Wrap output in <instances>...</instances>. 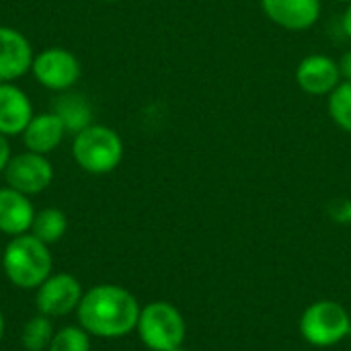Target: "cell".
<instances>
[{
    "mask_svg": "<svg viewBox=\"0 0 351 351\" xmlns=\"http://www.w3.org/2000/svg\"><path fill=\"white\" fill-rule=\"evenodd\" d=\"M339 2H346V4H350L351 0H339Z\"/></svg>",
    "mask_w": 351,
    "mask_h": 351,
    "instance_id": "cell-27",
    "label": "cell"
},
{
    "mask_svg": "<svg viewBox=\"0 0 351 351\" xmlns=\"http://www.w3.org/2000/svg\"><path fill=\"white\" fill-rule=\"evenodd\" d=\"M68 228V220L66 214L58 208H45L41 212L35 214L33 224H31V234L35 239H39L45 245L58 243Z\"/></svg>",
    "mask_w": 351,
    "mask_h": 351,
    "instance_id": "cell-16",
    "label": "cell"
},
{
    "mask_svg": "<svg viewBox=\"0 0 351 351\" xmlns=\"http://www.w3.org/2000/svg\"><path fill=\"white\" fill-rule=\"evenodd\" d=\"M82 300V286L70 274L49 276L39 288L35 296V304L39 315L45 317H64L78 308Z\"/></svg>",
    "mask_w": 351,
    "mask_h": 351,
    "instance_id": "cell-8",
    "label": "cell"
},
{
    "mask_svg": "<svg viewBox=\"0 0 351 351\" xmlns=\"http://www.w3.org/2000/svg\"><path fill=\"white\" fill-rule=\"evenodd\" d=\"M263 14L282 29L306 31L321 19V0H261Z\"/></svg>",
    "mask_w": 351,
    "mask_h": 351,
    "instance_id": "cell-10",
    "label": "cell"
},
{
    "mask_svg": "<svg viewBox=\"0 0 351 351\" xmlns=\"http://www.w3.org/2000/svg\"><path fill=\"white\" fill-rule=\"evenodd\" d=\"M2 269L16 288H39L51 276V253L33 234H19L4 249Z\"/></svg>",
    "mask_w": 351,
    "mask_h": 351,
    "instance_id": "cell-2",
    "label": "cell"
},
{
    "mask_svg": "<svg viewBox=\"0 0 351 351\" xmlns=\"http://www.w3.org/2000/svg\"><path fill=\"white\" fill-rule=\"evenodd\" d=\"M51 113L64 123V130L74 136L86 130L88 125H93V107L86 101V97L80 93L64 90V95H60L53 101Z\"/></svg>",
    "mask_w": 351,
    "mask_h": 351,
    "instance_id": "cell-15",
    "label": "cell"
},
{
    "mask_svg": "<svg viewBox=\"0 0 351 351\" xmlns=\"http://www.w3.org/2000/svg\"><path fill=\"white\" fill-rule=\"evenodd\" d=\"M76 311L80 327L88 335L117 339L136 329L142 308L125 288L101 284L82 294Z\"/></svg>",
    "mask_w": 351,
    "mask_h": 351,
    "instance_id": "cell-1",
    "label": "cell"
},
{
    "mask_svg": "<svg viewBox=\"0 0 351 351\" xmlns=\"http://www.w3.org/2000/svg\"><path fill=\"white\" fill-rule=\"evenodd\" d=\"M341 27H343V33L351 39V2L348 4L346 12H343V19H341Z\"/></svg>",
    "mask_w": 351,
    "mask_h": 351,
    "instance_id": "cell-23",
    "label": "cell"
},
{
    "mask_svg": "<svg viewBox=\"0 0 351 351\" xmlns=\"http://www.w3.org/2000/svg\"><path fill=\"white\" fill-rule=\"evenodd\" d=\"M31 72L35 80L49 90H70L80 78L78 58L64 47H47L33 58Z\"/></svg>",
    "mask_w": 351,
    "mask_h": 351,
    "instance_id": "cell-6",
    "label": "cell"
},
{
    "mask_svg": "<svg viewBox=\"0 0 351 351\" xmlns=\"http://www.w3.org/2000/svg\"><path fill=\"white\" fill-rule=\"evenodd\" d=\"M339 64V72H341V80H348L351 82V49H348L341 60L337 62Z\"/></svg>",
    "mask_w": 351,
    "mask_h": 351,
    "instance_id": "cell-21",
    "label": "cell"
},
{
    "mask_svg": "<svg viewBox=\"0 0 351 351\" xmlns=\"http://www.w3.org/2000/svg\"><path fill=\"white\" fill-rule=\"evenodd\" d=\"M300 333L315 348H331L351 333V317L339 302L319 300L302 313Z\"/></svg>",
    "mask_w": 351,
    "mask_h": 351,
    "instance_id": "cell-5",
    "label": "cell"
},
{
    "mask_svg": "<svg viewBox=\"0 0 351 351\" xmlns=\"http://www.w3.org/2000/svg\"><path fill=\"white\" fill-rule=\"evenodd\" d=\"M329 214L335 222L339 224H350L351 222V199L348 197H341V199H335L331 206H329Z\"/></svg>",
    "mask_w": 351,
    "mask_h": 351,
    "instance_id": "cell-20",
    "label": "cell"
},
{
    "mask_svg": "<svg viewBox=\"0 0 351 351\" xmlns=\"http://www.w3.org/2000/svg\"><path fill=\"white\" fill-rule=\"evenodd\" d=\"M101 2H119V0H101Z\"/></svg>",
    "mask_w": 351,
    "mask_h": 351,
    "instance_id": "cell-26",
    "label": "cell"
},
{
    "mask_svg": "<svg viewBox=\"0 0 351 351\" xmlns=\"http://www.w3.org/2000/svg\"><path fill=\"white\" fill-rule=\"evenodd\" d=\"M138 335L152 351H171L183 346L187 327L181 313L169 302H150L140 311Z\"/></svg>",
    "mask_w": 351,
    "mask_h": 351,
    "instance_id": "cell-4",
    "label": "cell"
},
{
    "mask_svg": "<svg viewBox=\"0 0 351 351\" xmlns=\"http://www.w3.org/2000/svg\"><path fill=\"white\" fill-rule=\"evenodd\" d=\"M64 123L53 113H39L33 115L23 132V142L29 152L49 154L53 152L64 140Z\"/></svg>",
    "mask_w": 351,
    "mask_h": 351,
    "instance_id": "cell-14",
    "label": "cell"
},
{
    "mask_svg": "<svg viewBox=\"0 0 351 351\" xmlns=\"http://www.w3.org/2000/svg\"><path fill=\"white\" fill-rule=\"evenodd\" d=\"M72 156L82 171L90 175H107L119 167L123 158V142L115 130L93 123L74 136Z\"/></svg>",
    "mask_w": 351,
    "mask_h": 351,
    "instance_id": "cell-3",
    "label": "cell"
},
{
    "mask_svg": "<svg viewBox=\"0 0 351 351\" xmlns=\"http://www.w3.org/2000/svg\"><path fill=\"white\" fill-rule=\"evenodd\" d=\"M51 337H53V329H51L49 317L45 315L33 317L31 321H27L23 327V335H21L23 348L27 351H45L51 343Z\"/></svg>",
    "mask_w": 351,
    "mask_h": 351,
    "instance_id": "cell-18",
    "label": "cell"
},
{
    "mask_svg": "<svg viewBox=\"0 0 351 351\" xmlns=\"http://www.w3.org/2000/svg\"><path fill=\"white\" fill-rule=\"evenodd\" d=\"M33 117V105L29 97L10 82H0V134H23Z\"/></svg>",
    "mask_w": 351,
    "mask_h": 351,
    "instance_id": "cell-12",
    "label": "cell"
},
{
    "mask_svg": "<svg viewBox=\"0 0 351 351\" xmlns=\"http://www.w3.org/2000/svg\"><path fill=\"white\" fill-rule=\"evenodd\" d=\"M171 351H189V350H185V348L181 346V348H175V350H171Z\"/></svg>",
    "mask_w": 351,
    "mask_h": 351,
    "instance_id": "cell-25",
    "label": "cell"
},
{
    "mask_svg": "<svg viewBox=\"0 0 351 351\" xmlns=\"http://www.w3.org/2000/svg\"><path fill=\"white\" fill-rule=\"evenodd\" d=\"M10 160V148H8V142H6V136L0 134V173H4L6 165Z\"/></svg>",
    "mask_w": 351,
    "mask_h": 351,
    "instance_id": "cell-22",
    "label": "cell"
},
{
    "mask_svg": "<svg viewBox=\"0 0 351 351\" xmlns=\"http://www.w3.org/2000/svg\"><path fill=\"white\" fill-rule=\"evenodd\" d=\"M2 335H4V317L0 313V341H2Z\"/></svg>",
    "mask_w": 351,
    "mask_h": 351,
    "instance_id": "cell-24",
    "label": "cell"
},
{
    "mask_svg": "<svg viewBox=\"0 0 351 351\" xmlns=\"http://www.w3.org/2000/svg\"><path fill=\"white\" fill-rule=\"evenodd\" d=\"M33 58V47L21 31L0 27V82H12L25 76L31 70Z\"/></svg>",
    "mask_w": 351,
    "mask_h": 351,
    "instance_id": "cell-11",
    "label": "cell"
},
{
    "mask_svg": "<svg viewBox=\"0 0 351 351\" xmlns=\"http://www.w3.org/2000/svg\"><path fill=\"white\" fill-rule=\"evenodd\" d=\"M33 218L35 210L29 195L8 185L0 187V232L10 237L27 234V230H31Z\"/></svg>",
    "mask_w": 351,
    "mask_h": 351,
    "instance_id": "cell-13",
    "label": "cell"
},
{
    "mask_svg": "<svg viewBox=\"0 0 351 351\" xmlns=\"http://www.w3.org/2000/svg\"><path fill=\"white\" fill-rule=\"evenodd\" d=\"M47 351H90L88 333L82 327H64L53 333Z\"/></svg>",
    "mask_w": 351,
    "mask_h": 351,
    "instance_id": "cell-19",
    "label": "cell"
},
{
    "mask_svg": "<svg viewBox=\"0 0 351 351\" xmlns=\"http://www.w3.org/2000/svg\"><path fill=\"white\" fill-rule=\"evenodd\" d=\"M327 109L333 123L346 134H351V82H339V86L327 97Z\"/></svg>",
    "mask_w": 351,
    "mask_h": 351,
    "instance_id": "cell-17",
    "label": "cell"
},
{
    "mask_svg": "<svg viewBox=\"0 0 351 351\" xmlns=\"http://www.w3.org/2000/svg\"><path fill=\"white\" fill-rule=\"evenodd\" d=\"M298 86L313 97H329L341 82L339 64L325 53H311L296 68Z\"/></svg>",
    "mask_w": 351,
    "mask_h": 351,
    "instance_id": "cell-9",
    "label": "cell"
},
{
    "mask_svg": "<svg viewBox=\"0 0 351 351\" xmlns=\"http://www.w3.org/2000/svg\"><path fill=\"white\" fill-rule=\"evenodd\" d=\"M4 179H6L8 187L21 191L25 195H35L51 185L53 167L45 158V154L27 150L23 154L10 156V160L4 169Z\"/></svg>",
    "mask_w": 351,
    "mask_h": 351,
    "instance_id": "cell-7",
    "label": "cell"
}]
</instances>
